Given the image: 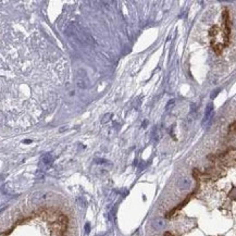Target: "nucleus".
Returning <instances> with one entry per match:
<instances>
[{
  "label": "nucleus",
  "instance_id": "6",
  "mask_svg": "<svg viewBox=\"0 0 236 236\" xmlns=\"http://www.w3.org/2000/svg\"><path fill=\"white\" fill-rule=\"evenodd\" d=\"M54 162V157L50 155V153H46L42 157V163L46 167V168H49L51 167V164Z\"/></svg>",
  "mask_w": 236,
  "mask_h": 236
},
{
  "label": "nucleus",
  "instance_id": "2",
  "mask_svg": "<svg viewBox=\"0 0 236 236\" xmlns=\"http://www.w3.org/2000/svg\"><path fill=\"white\" fill-rule=\"evenodd\" d=\"M75 82H76V85L82 89H86L89 86V79H88V76H87V74L84 70H79L77 71Z\"/></svg>",
  "mask_w": 236,
  "mask_h": 236
},
{
  "label": "nucleus",
  "instance_id": "8",
  "mask_svg": "<svg viewBox=\"0 0 236 236\" xmlns=\"http://www.w3.org/2000/svg\"><path fill=\"white\" fill-rule=\"evenodd\" d=\"M85 230H86V233H87V234L89 233V224H88V223L85 225Z\"/></svg>",
  "mask_w": 236,
  "mask_h": 236
},
{
  "label": "nucleus",
  "instance_id": "1",
  "mask_svg": "<svg viewBox=\"0 0 236 236\" xmlns=\"http://www.w3.org/2000/svg\"><path fill=\"white\" fill-rule=\"evenodd\" d=\"M52 194L49 193V192H45V190H38V192H35L30 195V200L34 204H40V202H44L46 200H48L51 198Z\"/></svg>",
  "mask_w": 236,
  "mask_h": 236
},
{
  "label": "nucleus",
  "instance_id": "4",
  "mask_svg": "<svg viewBox=\"0 0 236 236\" xmlns=\"http://www.w3.org/2000/svg\"><path fill=\"white\" fill-rule=\"evenodd\" d=\"M212 114H213V104H212V102H209L208 103V106H207V108H206L205 118H204V121H202V123H204V124H206L207 122L210 121V120H211V118H212Z\"/></svg>",
  "mask_w": 236,
  "mask_h": 236
},
{
  "label": "nucleus",
  "instance_id": "5",
  "mask_svg": "<svg viewBox=\"0 0 236 236\" xmlns=\"http://www.w3.org/2000/svg\"><path fill=\"white\" fill-rule=\"evenodd\" d=\"M164 226H165V221H164L163 219L157 218L152 221V227H153L155 230L160 231V230H162Z\"/></svg>",
  "mask_w": 236,
  "mask_h": 236
},
{
  "label": "nucleus",
  "instance_id": "9",
  "mask_svg": "<svg viewBox=\"0 0 236 236\" xmlns=\"http://www.w3.org/2000/svg\"><path fill=\"white\" fill-rule=\"evenodd\" d=\"M164 236H173V235H172V234H171V233H169V232H167V233H165V234H164Z\"/></svg>",
  "mask_w": 236,
  "mask_h": 236
},
{
  "label": "nucleus",
  "instance_id": "7",
  "mask_svg": "<svg viewBox=\"0 0 236 236\" xmlns=\"http://www.w3.org/2000/svg\"><path fill=\"white\" fill-rule=\"evenodd\" d=\"M230 196L232 197V198H235V199H236V189H233V190L231 192Z\"/></svg>",
  "mask_w": 236,
  "mask_h": 236
},
{
  "label": "nucleus",
  "instance_id": "3",
  "mask_svg": "<svg viewBox=\"0 0 236 236\" xmlns=\"http://www.w3.org/2000/svg\"><path fill=\"white\" fill-rule=\"evenodd\" d=\"M190 185H192V182H190V180H189L188 177H186V176L181 177V178L178 180V182H177V186H178V188L182 189V190H186V189H188V188L190 187Z\"/></svg>",
  "mask_w": 236,
  "mask_h": 236
}]
</instances>
